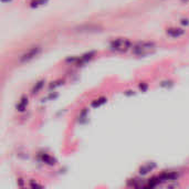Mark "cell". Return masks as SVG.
Masks as SVG:
<instances>
[{
    "label": "cell",
    "instance_id": "obj_5",
    "mask_svg": "<svg viewBox=\"0 0 189 189\" xmlns=\"http://www.w3.org/2000/svg\"><path fill=\"white\" fill-rule=\"evenodd\" d=\"M43 85H44V81L43 80H41V81H39V82H37L35 84V86L32 87V94H37V93H39L41 91V89L43 87Z\"/></svg>",
    "mask_w": 189,
    "mask_h": 189
},
{
    "label": "cell",
    "instance_id": "obj_9",
    "mask_svg": "<svg viewBox=\"0 0 189 189\" xmlns=\"http://www.w3.org/2000/svg\"><path fill=\"white\" fill-rule=\"evenodd\" d=\"M105 103V99H100V100H96V102L93 103V106H99L100 104H103Z\"/></svg>",
    "mask_w": 189,
    "mask_h": 189
},
{
    "label": "cell",
    "instance_id": "obj_8",
    "mask_svg": "<svg viewBox=\"0 0 189 189\" xmlns=\"http://www.w3.org/2000/svg\"><path fill=\"white\" fill-rule=\"evenodd\" d=\"M47 0H32L31 1V6H39V5H43Z\"/></svg>",
    "mask_w": 189,
    "mask_h": 189
},
{
    "label": "cell",
    "instance_id": "obj_7",
    "mask_svg": "<svg viewBox=\"0 0 189 189\" xmlns=\"http://www.w3.org/2000/svg\"><path fill=\"white\" fill-rule=\"evenodd\" d=\"M42 160H43L44 163H47V164H50V165H52V164H54L53 163V162H54V160L52 159V158L50 157V156H48V155H42Z\"/></svg>",
    "mask_w": 189,
    "mask_h": 189
},
{
    "label": "cell",
    "instance_id": "obj_1",
    "mask_svg": "<svg viewBox=\"0 0 189 189\" xmlns=\"http://www.w3.org/2000/svg\"><path fill=\"white\" fill-rule=\"evenodd\" d=\"M110 48L112 50H114V51L125 52V51H127L128 49H131L132 48V43H131V41H128L127 39L119 38V39H115V40L112 41Z\"/></svg>",
    "mask_w": 189,
    "mask_h": 189
},
{
    "label": "cell",
    "instance_id": "obj_3",
    "mask_svg": "<svg viewBox=\"0 0 189 189\" xmlns=\"http://www.w3.org/2000/svg\"><path fill=\"white\" fill-rule=\"evenodd\" d=\"M153 47H154V44L151 43V42H138L132 48H133L134 53H136V54H144L145 52L149 51Z\"/></svg>",
    "mask_w": 189,
    "mask_h": 189
},
{
    "label": "cell",
    "instance_id": "obj_10",
    "mask_svg": "<svg viewBox=\"0 0 189 189\" xmlns=\"http://www.w3.org/2000/svg\"><path fill=\"white\" fill-rule=\"evenodd\" d=\"M2 1L3 2H6V1H9V0H2Z\"/></svg>",
    "mask_w": 189,
    "mask_h": 189
},
{
    "label": "cell",
    "instance_id": "obj_6",
    "mask_svg": "<svg viewBox=\"0 0 189 189\" xmlns=\"http://www.w3.org/2000/svg\"><path fill=\"white\" fill-rule=\"evenodd\" d=\"M167 33H168L170 37H179V35L183 33V31H181L180 29H177V28H172V29H168Z\"/></svg>",
    "mask_w": 189,
    "mask_h": 189
},
{
    "label": "cell",
    "instance_id": "obj_4",
    "mask_svg": "<svg viewBox=\"0 0 189 189\" xmlns=\"http://www.w3.org/2000/svg\"><path fill=\"white\" fill-rule=\"evenodd\" d=\"M27 105H28V99L27 97H22L20 100V102L17 104V110L22 112V111H24L27 108Z\"/></svg>",
    "mask_w": 189,
    "mask_h": 189
},
{
    "label": "cell",
    "instance_id": "obj_2",
    "mask_svg": "<svg viewBox=\"0 0 189 189\" xmlns=\"http://www.w3.org/2000/svg\"><path fill=\"white\" fill-rule=\"evenodd\" d=\"M41 52L40 47H33L31 49H29L27 52H24V54L19 58V63H27V62L31 61L35 56H38L39 53Z\"/></svg>",
    "mask_w": 189,
    "mask_h": 189
}]
</instances>
